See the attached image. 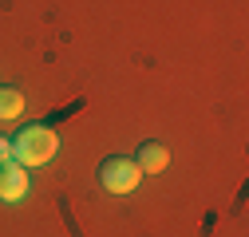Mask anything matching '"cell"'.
Wrapping results in <instances>:
<instances>
[{"instance_id":"6","label":"cell","mask_w":249,"mask_h":237,"mask_svg":"<svg viewBox=\"0 0 249 237\" xmlns=\"http://www.w3.org/2000/svg\"><path fill=\"white\" fill-rule=\"evenodd\" d=\"M4 162H12V138L0 135V166H4Z\"/></svg>"},{"instance_id":"4","label":"cell","mask_w":249,"mask_h":237,"mask_svg":"<svg viewBox=\"0 0 249 237\" xmlns=\"http://www.w3.org/2000/svg\"><path fill=\"white\" fill-rule=\"evenodd\" d=\"M135 166H139L142 174H162V170L170 166V151H166L162 142H142L139 154H135Z\"/></svg>"},{"instance_id":"1","label":"cell","mask_w":249,"mask_h":237,"mask_svg":"<svg viewBox=\"0 0 249 237\" xmlns=\"http://www.w3.org/2000/svg\"><path fill=\"white\" fill-rule=\"evenodd\" d=\"M55 151H59V138H55V131L52 127H44V123H28V127H20V135L12 138V158L20 162V166H48L52 158H55Z\"/></svg>"},{"instance_id":"5","label":"cell","mask_w":249,"mask_h":237,"mask_svg":"<svg viewBox=\"0 0 249 237\" xmlns=\"http://www.w3.org/2000/svg\"><path fill=\"white\" fill-rule=\"evenodd\" d=\"M20 111H24L20 87H4L0 83V118H20Z\"/></svg>"},{"instance_id":"3","label":"cell","mask_w":249,"mask_h":237,"mask_svg":"<svg viewBox=\"0 0 249 237\" xmlns=\"http://www.w3.org/2000/svg\"><path fill=\"white\" fill-rule=\"evenodd\" d=\"M28 190H32V178H28V166H20L16 158L0 166V202H24Z\"/></svg>"},{"instance_id":"2","label":"cell","mask_w":249,"mask_h":237,"mask_svg":"<svg viewBox=\"0 0 249 237\" xmlns=\"http://www.w3.org/2000/svg\"><path fill=\"white\" fill-rule=\"evenodd\" d=\"M139 182H142V170L135 166V158H103L99 162V186L107 190V194H131V190H139Z\"/></svg>"}]
</instances>
